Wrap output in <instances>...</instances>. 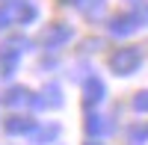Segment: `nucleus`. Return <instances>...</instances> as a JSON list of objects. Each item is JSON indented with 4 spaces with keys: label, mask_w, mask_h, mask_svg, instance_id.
I'll use <instances>...</instances> for the list:
<instances>
[{
    "label": "nucleus",
    "mask_w": 148,
    "mask_h": 145,
    "mask_svg": "<svg viewBox=\"0 0 148 145\" xmlns=\"http://www.w3.org/2000/svg\"><path fill=\"white\" fill-rule=\"evenodd\" d=\"M136 62H139V51H121V53H116V59H113V65L121 71V74L133 71V68H136Z\"/></svg>",
    "instance_id": "1"
},
{
    "label": "nucleus",
    "mask_w": 148,
    "mask_h": 145,
    "mask_svg": "<svg viewBox=\"0 0 148 145\" xmlns=\"http://www.w3.org/2000/svg\"><path fill=\"white\" fill-rule=\"evenodd\" d=\"M0 21H3V18H0Z\"/></svg>",
    "instance_id": "2"
}]
</instances>
